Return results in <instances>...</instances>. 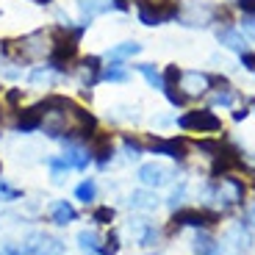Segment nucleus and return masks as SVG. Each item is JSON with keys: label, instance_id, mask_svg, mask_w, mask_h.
<instances>
[{"label": "nucleus", "instance_id": "obj_1", "mask_svg": "<svg viewBox=\"0 0 255 255\" xmlns=\"http://www.w3.org/2000/svg\"><path fill=\"white\" fill-rule=\"evenodd\" d=\"M58 33H61V25L58 28H39V31H31L19 39H6V42H0V56H6L14 64L50 61L53 47L58 42Z\"/></svg>", "mask_w": 255, "mask_h": 255}, {"label": "nucleus", "instance_id": "obj_2", "mask_svg": "<svg viewBox=\"0 0 255 255\" xmlns=\"http://www.w3.org/2000/svg\"><path fill=\"white\" fill-rule=\"evenodd\" d=\"M178 128L183 130H197V133H217L222 130V120L211 109H200V111H186L183 117H178Z\"/></svg>", "mask_w": 255, "mask_h": 255}, {"label": "nucleus", "instance_id": "obj_3", "mask_svg": "<svg viewBox=\"0 0 255 255\" xmlns=\"http://www.w3.org/2000/svg\"><path fill=\"white\" fill-rule=\"evenodd\" d=\"M214 86V78L208 72H200V70H180V81H178V89L186 100L191 97H203L205 92Z\"/></svg>", "mask_w": 255, "mask_h": 255}, {"label": "nucleus", "instance_id": "obj_4", "mask_svg": "<svg viewBox=\"0 0 255 255\" xmlns=\"http://www.w3.org/2000/svg\"><path fill=\"white\" fill-rule=\"evenodd\" d=\"M219 214H211V211H197V208H180L175 211L172 217V228H211L217 225Z\"/></svg>", "mask_w": 255, "mask_h": 255}, {"label": "nucleus", "instance_id": "obj_5", "mask_svg": "<svg viewBox=\"0 0 255 255\" xmlns=\"http://www.w3.org/2000/svg\"><path fill=\"white\" fill-rule=\"evenodd\" d=\"M219 14L217 6H208V3H191L186 11H178V22L189 28H205L208 22H214V17Z\"/></svg>", "mask_w": 255, "mask_h": 255}, {"label": "nucleus", "instance_id": "obj_6", "mask_svg": "<svg viewBox=\"0 0 255 255\" xmlns=\"http://www.w3.org/2000/svg\"><path fill=\"white\" fill-rule=\"evenodd\" d=\"M70 70H72V78H75V83L81 89H92V86L100 81L103 67H100V58L97 56H83L75 67H70Z\"/></svg>", "mask_w": 255, "mask_h": 255}, {"label": "nucleus", "instance_id": "obj_7", "mask_svg": "<svg viewBox=\"0 0 255 255\" xmlns=\"http://www.w3.org/2000/svg\"><path fill=\"white\" fill-rule=\"evenodd\" d=\"M136 178H139V183L144 186V189H161V186H166L169 180L175 178V172L169 169V166L164 164H141L139 172H136Z\"/></svg>", "mask_w": 255, "mask_h": 255}, {"label": "nucleus", "instance_id": "obj_8", "mask_svg": "<svg viewBox=\"0 0 255 255\" xmlns=\"http://www.w3.org/2000/svg\"><path fill=\"white\" fill-rule=\"evenodd\" d=\"M128 233L136 242V247H155V242H158V228L150 219H141V217L128 219Z\"/></svg>", "mask_w": 255, "mask_h": 255}, {"label": "nucleus", "instance_id": "obj_9", "mask_svg": "<svg viewBox=\"0 0 255 255\" xmlns=\"http://www.w3.org/2000/svg\"><path fill=\"white\" fill-rule=\"evenodd\" d=\"M147 150L155 155H166L172 161H180L186 158V147H183V139H153L147 144Z\"/></svg>", "mask_w": 255, "mask_h": 255}, {"label": "nucleus", "instance_id": "obj_10", "mask_svg": "<svg viewBox=\"0 0 255 255\" xmlns=\"http://www.w3.org/2000/svg\"><path fill=\"white\" fill-rule=\"evenodd\" d=\"M225 244H230L233 253H244V250L253 247V236H250V230L244 228V222H236L225 230Z\"/></svg>", "mask_w": 255, "mask_h": 255}, {"label": "nucleus", "instance_id": "obj_11", "mask_svg": "<svg viewBox=\"0 0 255 255\" xmlns=\"http://www.w3.org/2000/svg\"><path fill=\"white\" fill-rule=\"evenodd\" d=\"M50 222L56 228H67V225L78 222V208L70 203V200H56L50 205Z\"/></svg>", "mask_w": 255, "mask_h": 255}, {"label": "nucleus", "instance_id": "obj_12", "mask_svg": "<svg viewBox=\"0 0 255 255\" xmlns=\"http://www.w3.org/2000/svg\"><path fill=\"white\" fill-rule=\"evenodd\" d=\"M128 205H130L133 211H144V214H150V211H155L161 205V200H158V194H155V189H136V191H130Z\"/></svg>", "mask_w": 255, "mask_h": 255}, {"label": "nucleus", "instance_id": "obj_13", "mask_svg": "<svg viewBox=\"0 0 255 255\" xmlns=\"http://www.w3.org/2000/svg\"><path fill=\"white\" fill-rule=\"evenodd\" d=\"M217 39H219V45H222V47H228V50L239 53V56L250 50L247 36H244V33H239L236 28H219V31H217Z\"/></svg>", "mask_w": 255, "mask_h": 255}, {"label": "nucleus", "instance_id": "obj_14", "mask_svg": "<svg viewBox=\"0 0 255 255\" xmlns=\"http://www.w3.org/2000/svg\"><path fill=\"white\" fill-rule=\"evenodd\" d=\"M17 130H19V133H33V130H42V103L19 111V117H17Z\"/></svg>", "mask_w": 255, "mask_h": 255}, {"label": "nucleus", "instance_id": "obj_15", "mask_svg": "<svg viewBox=\"0 0 255 255\" xmlns=\"http://www.w3.org/2000/svg\"><path fill=\"white\" fill-rule=\"evenodd\" d=\"M64 78V72H58L56 67H50V64H45V67H33L31 72H28V83H33V86H56L58 81Z\"/></svg>", "mask_w": 255, "mask_h": 255}, {"label": "nucleus", "instance_id": "obj_16", "mask_svg": "<svg viewBox=\"0 0 255 255\" xmlns=\"http://www.w3.org/2000/svg\"><path fill=\"white\" fill-rule=\"evenodd\" d=\"M75 6H78V11H81V17L89 22L97 14H109L111 8H114V0H75Z\"/></svg>", "mask_w": 255, "mask_h": 255}, {"label": "nucleus", "instance_id": "obj_17", "mask_svg": "<svg viewBox=\"0 0 255 255\" xmlns=\"http://www.w3.org/2000/svg\"><path fill=\"white\" fill-rule=\"evenodd\" d=\"M141 53V45L139 42H120V45H111L109 50H106V58L109 61H128V58H136Z\"/></svg>", "mask_w": 255, "mask_h": 255}, {"label": "nucleus", "instance_id": "obj_18", "mask_svg": "<svg viewBox=\"0 0 255 255\" xmlns=\"http://www.w3.org/2000/svg\"><path fill=\"white\" fill-rule=\"evenodd\" d=\"M75 242H78V247H81V253L83 255H100V244H103V239H100V233L97 230H81L75 236Z\"/></svg>", "mask_w": 255, "mask_h": 255}, {"label": "nucleus", "instance_id": "obj_19", "mask_svg": "<svg viewBox=\"0 0 255 255\" xmlns=\"http://www.w3.org/2000/svg\"><path fill=\"white\" fill-rule=\"evenodd\" d=\"M75 200L78 203H86L92 205L97 200V180L95 178H83L81 183L75 186Z\"/></svg>", "mask_w": 255, "mask_h": 255}, {"label": "nucleus", "instance_id": "obj_20", "mask_svg": "<svg viewBox=\"0 0 255 255\" xmlns=\"http://www.w3.org/2000/svg\"><path fill=\"white\" fill-rule=\"evenodd\" d=\"M128 70L122 67L120 61H111L109 67H103L100 70V81H106V83H128Z\"/></svg>", "mask_w": 255, "mask_h": 255}, {"label": "nucleus", "instance_id": "obj_21", "mask_svg": "<svg viewBox=\"0 0 255 255\" xmlns=\"http://www.w3.org/2000/svg\"><path fill=\"white\" fill-rule=\"evenodd\" d=\"M194 253L197 255H217L219 253V244L214 236H208V233H203V230H197V236H194Z\"/></svg>", "mask_w": 255, "mask_h": 255}, {"label": "nucleus", "instance_id": "obj_22", "mask_svg": "<svg viewBox=\"0 0 255 255\" xmlns=\"http://www.w3.org/2000/svg\"><path fill=\"white\" fill-rule=\"evenodd\" d=\"M136 72H139V75L144 78V81L153 86V89L164 92V75L155 70V64H136Z\"/></svg>", "mask_w": 255, "mask_h": 255}, {"label": "nucleus", "instance_id": "obj_23", "mask_svg": "<svg viewBox=\"0 0 255 255\" xmlns=\"http://www.w3.org/2000/svg\"><path fill=\"white\" fill-rule=\"evenodd\" d=\"M122 150H125V158H128V161H139L141 155H144L147 147L141 144V141H136V139H130V136H125V141H122Z\"/></svg>", "mask_w": 255, "mask_h": 255}, {"label": "nucleus", "instance_id": "obj_24", "mask_svg": "<svg viewBox=\"0 0 255 255\" xmlns=\"http://www.w3.org/2000/svg\"><path fill=\"white\" fill-rule=\"evenodd\" d=\"M17 200H22V191L11 186L6 178H0V203H17Z\"/></svg>", "mask_w": 255, "mask_h": 255}, {"label": "nucleus", "instance_id": "obj_25", "mask_svg": "<svg viewBox=\"0 0 255 255\" xmlns=\"http://www.w3.org/2000/svg\"><path fill=\"white\" fill-rule=\"evenodd\" d=\"M214 106H225V109H228V106H233V103H236V92L230 89L228 83H222V89H217L214 92Z\"/></svg>", "mask_w": 255, "mask_h": 255}, {"label": "nucleus", "instance_id": "obj_26", "mask_svg": "<svg viewBox=\"0 0 255 255\" xmlns=\"http://www.w3.org/2000/svg\"><path fill=\"white\" fill-rule=\"evenodd\" d=\"M111 219H114V208L111 205H97L92 211V222L95 225H111Z\"/></svg>", "mask_w": 255, "mask_h": 255}, {"label": "nucleus", "instance_id": "obj_27", "mask_svg": "<svg viewBox=\"0 0 255 255\" xmlns=\"http://www.w3.org/2000/svg\"><path fill=\"white\" fill-rule=\"evenodd\" d=\"M183 200H186V183L180 180V183L172 189V194H169V200H166V205H169L172 211H178V205H183Z\"/></svg>", "mask_w": 255, "mask_h": 255}, {"label": "nucleus", "instance_id": "obj_28", "mask_svg": "<svg viewBox=\"0 0 255 255\" xmlns=\"http://www.w3.org/2000/svg\"><path fill=\"white\" fill-rule=\"evenodd\" d=\"M120 236H117V233H111V236H106L103 239V244H100V255H117L120 253Z\"/></svg>", "mask_w": 255, "mask_h": 255}, {"label": "nucleus", "instance_id": "obj_29", "mask_svg": "<svg viewBox=\"0 0 255 255\" xmlns=\"http://www.w3.org/2000/svg\"><path fill=\"white\" fill-rule=\"evenodd\" d=\"M242 31H244V36H247V42H255V14H244Z\"/></svg>", "mask_w": 255, "mask_h": 255}, {"label": "nucleus", "instance_id": "obj_30", "mask_svg": "<svg viewBox=\"0 0 255 255\" xmlns=\"http://www.w3.org/2000/svg\"><path fill=\"white\" fill-rule=\"evenodd\" d=\"M0 253H3V255H28L22 244H6V247L0 250Z\"/></svg>", "mask_w": 255, "mask_h": 255}, {"label": "nucleus", "instance_id": "obj_31", "mask_svg": "<svg viewBox=\"0 0 255 255\" xmlns=\"http://www.w3.org/2000/svg\"><path fill=\"white\" fill-rule=\"evenodd\" d=\"M242 64H244V70H253L255 72V53H242Z\"/></svg>", "mask_w": 255, "mask_h": 255}, {"label": "nucleus", "instance_id": "obj_32", "mask_svg": "<svg viewBox=\"0 0 255 255\" xmlns=\"http://www.w3.org/2000/svg\"><path fill=\"white\" fill-rule=\"evenodd\" d=\"M236 6L242 8L244 14H255V0H236Z\"/></svg>", "mask_w": 255, "mask_h": 255}, {"label": "nucleus", "instance_id": "obj_33", "mask_svg": "<svg viewBox=\"0 0 255 255\" xmlns=\"http://www.w3.org/2000/svg\"><path fill=\"white\" fill-rule=\"evenodd\" d=\"M247 114H250L247 109H239V111H233V120H236V122H242V120H247Z\"/></svg>", "mask_w": 255, "mask_h": 255}, {"label": "nucleus", "instance_id": "obj_34", "mask_svg": "<svg viewBox=\"0 0 255 255\" xmlns=\"http://www.w3.org/2000/svg\"><path fill=\"white\" fill-rule=\"evenodd\" d=\"M247 222H250V225H255V205L247 211Z\"/></svg>", "mask_w": 255, "mask_h": 255}, {"label": "nucleus", "instance_id": "obj_35", "mask_svg": "<svg viewBox=\"0 0 255 255\" xmlns=\"http://www.w3.org/2000/svg\"><path fill=\"white\" fill-rule=\"evenodd\" d=\"M33 3H42V6H45V3H50V0H33Z\"/></svg>", "mask_w": 255, "mask_h": 255}, {"label": "nucleus", "instance_id": "obj_36", "mask_svg": "<svg viewBox=\"0 0 255 255\" xmlns=\"http://www.w3.org/2000/svg\"><path fill=\"white\" fill-rule=\"evenodd\" d=\"M253 109H255V100H253Z\"/></svg>", "mask_w": 255, "mask_h": 255}, {"label": "nucleus", "instance_id": "obj_37", "mask_svg": "<svg viewBox=\"0 0 255 255\" xmlns=\"http://www.w3.org/2000/svg\"><path fill=\"white\" fill-rule=\"evenodd\" d=\"M0 255H3V253H0Z\"/></svg>", "mask_w": 255, "mask_h": 255}]
</instances>
